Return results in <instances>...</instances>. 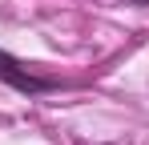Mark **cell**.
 Here are the masks:
<instances>
[{
    "mask_svg": "<svg viewBox=\"0 0 149 145\" xmlns=\"http://www.w3.org/2000/svg\"><path fill=\"white\" fill-rule=\"evenodd\" d=\"M0 81H4V85H12L16 93H28V97L61 89V81H56V77H36V72H32V69H24L16 56H8L4 48H0Z\"/></svg>",
    "mask_w": 149,
    "mask_h": 145,
    "instance_id": "obj_1",
    "label": "cell"
},
{
    "mask_svg": "<svg viewBox=\"0 0 149 145\" xmlns=\"http://www.w3.org/2000/svg\"><path fill=\"white\" fill-rule=\"evenodd\" d=\"M125 4H149V0H125Z\"/></svg>",
    "mask_w": 149,
    "mask_h": 145,
    "instance_id": "obj_2",
    "label": "cell"
}]
</instances>
